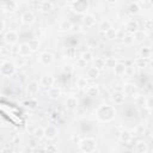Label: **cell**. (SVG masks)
<instances>
[{"instance_id": "cell-45", "label": "cell", "mask_w": 153, "mask_h": 153, "mask_svg": "<svg viewBox=\"0 0 153 153\" xmlns=\"http://www.w3.org/2000/svg\"><path fill=\"white\" fill-rule=\"evenodd\" d=\"M134 69H135V67H134V66L127 67V68H126V73H127V74H129V75H131V74L134 73Z\"/></svg>"}, {"instance_id": "cell-3", "label": "cell", "mask_w": 153, "mask_h": 153, "mask_svg": "<svg viewBox=\"0 0 153 153\" xmlns=\"http://www.w3.org/2000/svg\"><path fill=\"white\" fill-rule=\"evenodd\" d=\"M16 65L13 62H10V61H2L1 63V67H0V73L2 76H11L14 74L16 72Z\"/></svg>"}, {"instance_id": "cell-51", "label": "cell", "mask_w": 153, "mask_h": 153, "mask_svg": "<svg viewBox=\"0 0 153 153\" xmlns=\"http://www.w3.org/2000/svg\"><path fill=\"white\" fill-rule=\"evenodd\" d=\"M143 2H148V1H151V0H142Z\"/></svg>"}, {"instance_id": "cell-12", "label": "cell", "mask_w": 153, "mask_h": 153, "mask_svg": "<svg viewBox=\"0 0 153 153\" xmlns=\"http://www.w3.org/2000/svg\"><path fill=\"white\" fill-rule=\"evenodd\" d=\"M41 86L44 87V88H50L53 85H54V78L51 75H44L42 76L41 79Z\"/></svg>"}, {"instance_id": "cell-1", "label": "cell", "mask_w": 153, "mask_h": 153, "mask_svg": "<svg viewBox=\"0 0 153 153\" xmlns=\"http://www.w3.org/2000/svg\"><path fill=\"white\" fill-rule=\"evenodd\" d=\"M96 115L97 117L102 121V122H110L115 118V115H116V111H115V108L112 105H109V104H104V105H100L97 111H96Z\"/></svg>"}, {"instance_id": "cell-18", "label": "cell", "mask_w": 153, "mask_h": 153, "mask_svg": "<svg viewBox=\"0 0 153 153\" xmlns=\"http://www.w3.org/2000/svg\"><path fill=\"white\" fill-rule=\"evenodd\" d=\"M126 68H127V66L124 65V63H121V62H117L116 65H115V67H114V73H115V75H122V74H126Z\"/></svg>"}, {"instance_id": "cell-36", "label": "cell", "mask_w": 153, "mask_h": 153, "mask_svg": "<svg viewBox=\"0 0 153 153\" xmlns=\"http://www.w3.org/2000/svg\"><path fill=\"white\" fill-rule=\"evenodd\" d=\"M117 62H116V60L114 59V57H108V59H105V66L106 67H115V65H116Z\"/></svg>"}, {"instance_id": "cell-16", "label": "cell", "mask_w": 153, "mask_h": 153, "mask_svg": "<svg viewBox=\"0 0 153 153\" xmlns=\"http://www.w3.org/2000/svg\"><path fill=\"white\" fill-rule=\"evenodd\" d=\"M30 53H31V49H30V47H29L27 43H22V44L19 45V48H18V54H19L22 57L27 56Z\"/></svg>"}, {"instance_id": "cell-29", "label": "cell", "mask_w": 153, "mask_h": 153, "mask_svg": "<svg viewBox=\"0 0 153 153\" xmlns=\"http://www.w3.org/2000/svg\"><path fill=\"white\" fill-rule=\"evenodd\" d=\"M128 10L131 14H136L140 12V5L137 2H131L129 6H128Z\"/></svg>"}, {"instance_id": "cell-25", "label": "cell", "mask_w": 153, "mask_h": 153, "mask_svg": "<svg viewBox=\"0 0 153 153\" xmlns=\"http://www.w3.org/2000/svg\"><path fill=\"white\" fill-rule=\"evenodd\" d=\"M120 140H121L122 142H124V143H128V142L131 140V134H130V131L123 130V131L120 134Z\"/></svg>"}, {"instance_id": "cell-31", "label": "cell", "mask_w": 153, "mask_h": 153, "mask_svg": "<svg viewBox=\"0 0 153 153\" xmlns=\"http://www.w3.org/2000/svg\"><path fill=\"white\" fill-rule=\"evenodd\" d=\"M94 66L100 71V69H103V68H105L106 66H105V59H103V57H98V59H96V61H94Z\"/></svg>"}, {"instance_id": "cell-27", "label": "cell", "mask_w": 153, "mask_h": 153, "mask_svg": "<svg viewBox=\"0 0 153 153\" xmlns=\"http://www.w3.org/2000/svg\"><path fill=\"white\" fill-rule=\"evenodd\" d=\"M27 44H29L31 51H36V50L38 49V47H39V42H38L37 38H31V39H29Z\"/></svg>"}, {"instance_id": "cell-26", "label": "cell", "mask_w": 153, "mask_h": 153, "mask_svg": "<svg viewBox=\"0 0 153 153\" xmlns=\"http://www.w3.org/2000/svg\"><path fill=\"white\" fill-rule=\"evenodd\" d=\"M38 88H39V86H38V84L36 81H32V82H30L27 85V92L30 94H36L38 92Z\"/></svg>"}, {"instance_id": "cell-23", "label": "cell", "mask_w": 153, "mask_h": 153, "mask_svg": "<svg viewBox=\"0 0 153 153\" xmlns=\"http://www.w3.org/2000/svg\"><path fill=\"white\" fill-rule=\"evenodd\" d=\"M146 103H147V98L145 96H141V94H136L135 96V104L139 108H145Z\"/></svg>"}, {"instance_id": "cell-14", "label": "cell", "mask_w": 153, "mask_h": 153, "mask_svg": "<svg viewBox=\"0 0 153 153\" xmlns=\"http://www.w3.org/2000/svg\"><path fill=\"white\" fill-rule=\"evenodd\" d=\"M66 108L68 110H75L78 108V99L75 97H73V96L67 97V99H66Z\"/></svg>"}, {"instance_id": "cell-49", "label": "cell", "mask_w": 153, "mask_h": 153, "mask_svg": "<svg viewBox=\"0 0 153 153\" xmlns=\"http://www.w3.org/2000/svg\"><path fill=\"white\" fill-rule=\"evenodd\" d=\"M149 66H151V67L153 68V61H151V62H149Z\"/></svg>"}, {"instance_id": "cell-41", "label": "cell", "mask_w": 153, "mask_h": 153, "mask_svg": "<svg viewBox=\"0 0 153 153\" xmlns=\"http://www.w3.org/2000/svg\"><path fill=\"white\" fill-rule=\"evenodd\" d=\"M86 63H87L86 60H84L82 57H79L76 61V67H86Z\"/></svg>"}, {"instance_id": "cell-11", "label": "cell", "mask_w": 153, "mask_h": 153, "mask_svg": "<svg viewBox=\"0 0 153 153\" xmlns=\"http://www.w3.org/2000/svg\"><path fill=\"white\" fill-rule=\"evenodd\" d=\"M99 74H100V71L96 66L88 67L87 71H86V78L87 79H97L99 76Z\"/></svg>"}, {"instance_id": "cell-2", "label": "cell", "mask_w": 153, "mask_h": 153, "mask_svg": "<svg viewBox=\"0 0 153 153\" xmlns=\"http://www.w3.org/2000/svg\"><path fill=\"white\" fill-rule=\"evenodd\" d=\"M79 147H80V149H81L82 152H86V153H88V152H94L96 148H97V142H96V140L92 139V137H85V139H82V140L79 142Z\"/></svg>"}, {"instance_id": "cell-7", "label": "cell", "mask_w": 153, "mask_h": 153, "mask_svg": "<svg viewBox=\"0 0 153 153\" xmlns=\"http://www.w3.org/2000/svg\"><path fill=\"white\" fill-rule=\"evenodd\" d=\"M20 20H22L23 24L30 25V24H32V23L35 22V14H33L31 11H26V12H24V13L22 14Z\"/></svg>"}, {"instance_id": "cell-46", "label": "cell", "mask_w": 153, "mask_h": 153, "mask_svg": "<svg viewBox=\"0 0 153 153\" xmlns=\"http://www.w3.org/2000/svg\"><path fill=\"white\" fill-rule=\"evenodd\" d=\"M140 112H141V116H142V117H146V116L148 115V112H149V109H148L147 106H145L143 110H141Z\"/></svg>"}, {"instance_id": "cell-24", "label": "cell", "mask_w": 153, "mask_h": 153, "mask_svg": "<svg viewBox=\"0 0 153 153\" xmlns=\"http://www.w3.org/2000/svg\"><path fill=\"white\" fill-rule=\"evenodd\" d=\"M134 65L135 67H140V68H143V67H147L148 66V59H145V57H137L135 61H134Z\"/></svg>"}, {"instance_id": "cell-35", "label": "cell", "mask_w": 153, "mask_h": 153, "mask_svg": "<svg viewBox=\"0 0 153 153\" xmlns=\"http://www.w3.org/2000/svg\"><path fill=\"white\" fill-rule=\"evenodd\" d=\"M133 35H134V39L137 41V42H140V41H142V39L145 38V33H143L142 31H140V30H137V31L134 32Z\"/></svg>"}, {"instance_id": "cell-48", "label": "cell", "mask_w": 153, "mask_h": 153, "mask_svg": "<svg viewBox=\"0 0 153 153\" xmlns=\"http://www.w3.org/2000/svg\"><path fill=\"white\" fill-rule=\"evenodd\" d=\"M106 1H108L109 4H115V2H117L118 0H106Z\"/></svg>"}, {"instance_id": "cell-6", "label": "cell", "mask_w": 153, "mask_h": 153, "mask_svg": "<svg viewBox=\"0 0 153 153\" xmlns=\"http://www.w3.org/2000/svg\"><path fill=\"white\" fill-rule=\"evenodd\" d=\"M4 41L7 43V44H14L17 41H18V33L16 31H7L5 35H4Z\"/></svg>"}, {"instance_id": "cell-22", "label": "cell", "mask_w": 153, "mask_h": 153, "mask_svg": "<svg viewBox=\"0 0 153 153\" xmlns=\"http://www.w3.org/2000/svg\"><path fill=\"white\" fill-rule=\"evenodd\" d=\"M48 94H49V98H50V99H57V98L60 97V94H61V91H60L59 87L51 86V87L49 88V91H48Z\"/></svg>"}, {"instance_id": "cell-47", "label": "cell", "mask_w": 153, "mask_h": 153, "mask_svg": "<svg viewBox=\"0 0 153 153\" xmlns=\"http://www.w3.org/2000/svg\"><path fill=\"white\" fill-rule=\"evenodd\" d=\"M71 30H72L73 32H79V31H80V26L74 24V25H72V29H71Z\"/></svg>"}, {"instance_id": "cell-19", "label": "cell", "mask_w": 153, "mask_h": 153, "mask_svg": "<svg viewBox=\"0 0 153 153\" xmlns=\"http://www.w3.org/2000/svg\"><path fill=\"white\" fill-rule=\"evenodd\" d=\"M134 151H135V152H140V153H145V152H147V151H148V145H147V142L143 141V140L139 141V142L135 145Z\"/></svg>"}, {"instance_id": "cell-5", "label": "cell", "mask_w": 153, "mask_h": 153, "mask_svg": "<svg viewBox=\"0 0 153 153\" xmlns=\"http://www.w3.org/2000/svg\"><path fill=\"white\" fill-rule=\"evenodd\" d=\"M39 62H41L42 65H44V66L51 65V63L54 62V56H53V54H50V53H48V51L41 53V55H39Z\"/></svg>"}, {"instance_id": "cell-38", "label": "cell", "mask_w": 153, "mask_h": 153, "mask_svg": "<svg viewBox=\"0 0 153 153\" xmlns=\"http://www.w3.org/2000/svg\"><path fill=\"white\" fill-rule=\"evenodd\" d=\"M16 7H17V6H16V4H14V2H12V1H10L8 4H5V5H4V8H5V10H7V11H14V10H16Z\"/></svg>"}, {"instance_id": "cell-43", "label": "cell", "mask_w": 153, "mask_h": 153, "mask_svg": "<svg viewBox=\"0 0 153 153\" xmlns=\"http://www.w3.org/2000/svg\"><path fill=\"white\" fill-rule=\"evenodd\" d=\"M44 149L48 151V152H56V151H57V147H55L54 145H48Z\"/></svg>"}, {"instance_id": "cell-37", "label": "cell", "mask_w": 153, "mask_h": 153, "mask_svg": "<svg viewBox=\"0 0 153 153\" xmlns=\"http://www.w3.org/2000/svg\"><path fill=\"white\" fill-rule=\"evenodd\" d=\"M78 86H79L80 88H86V86H88L86 78H80V79L78 80Z\"/></svg>"}, {"instance_id": "cell-15", "label": "cell", "mask_w": 153, "mask_h": 153, "mask_svg": "<svg viewBox=\"0 0 153 153\" xmlns=\"http://www.w3.org/2000/svg\"><path fill=\"white\" fill-rule=\"evenodd\" d=\"M44 130H45V137L49 140L55 139L57 135V129L54 126H48L47 128H44Z\"/></svg>"}, {"instance_id": "cell-40", "label": "cell", "mask_w": 153, "mask_h": 153, "mask_svg": "<svg viewBox=\"0 0 153 153\" xmlns=\"http://www.w3.org/2000/svg\"><path fill=\"white\" fill-rule=\"evenodd\" d=\"M143 25H145V29H147V30H153V19H147Z\"/></svg>"}, {"instance_id": "cell-10", "label": "cell", "mask_w": 153, "mask_h": 153, "mask_svg": "<svg viewBox=\"0 0 153 153\" xmlns=\"http://www.w3.org/2000/svg\"><path fill=\"white\" fill-rule=\"evenodd\" d=\"M124 92H123V90H116L114 93H112V96H111V98H112V100L115 102V104H122L123 103V100H124Z\"/></svg>"}, {"instance_id": "cell-20", "label": "cell", "mask_w": 153, "mask_h": 153, "mask_svg": "<svg viewBox=\"0 0 153 153\" xmlns=\"http://www.w3.org/2000/svg\"><path fill=\"white\" fill-rule=\"evenodd\" d=\"M82 22H84L86 27H92L94 25V23H96V18H94L93 14H86V16H84Z\"/></svg>"}, {"instance_id": "cell-34", "label": "cell", "mask_w": 153, "mask_h": 153, "mask_svg": "<svg viewBox=\"0 0 153 153\" xmlns=\"http://www.w3.org/2000/svg\"><path fill=\"white\" fill-rule=\"evenodd\" d=\"M104 35L106 36V38H108V39H114V38H116L117 31H116L115 29H112V27H111V29H110V30H109L108 32H105Z\"/></svg>"}, {"instance_id": "cell-50", "label": "cell", "mask_w": 153, "mask_h": 153, "mask_svg": "<svg viewBox=\"0 0 153 153\" xmlns=\"http://www.w3.org/2000/svg\"><path fill=\"white\" fill-rule=\"evenodd\" d=\"M151 137H152V140H153V131L151 133Z\"/></svg>"}, {"instance_id": "cell-44", "label": "cell", "mask_w": 153, "mask_h": 153, "mask_svg": "<svg viewBox=\"0 0 153 153\" xmlns=\"http://www.w3.org/2000/svg\"><path fill=\"white\" fill-rule=\"evenodd\" d=\"M143 131H145V127H143V126H139V127L136 128V134H137V135H142Z\"/></svg>"}, {"instance_id": "cell-33", "label": "cell", "mask_w": 153, "mask_h": 153, "mask_svg": "<svg viewBox=\"0 0 153 153\" xmlns=\"http://www.w3.org/2000/svg\"><path fill=\"white\" fill-rule=\"evenodd\" d=\"M123 42H124V44H127V45H131V44L135 42V39H134V35H133V33H128L127 36H124Z\"/></svg>"}, {"instance_id": "cell-9", "label": "cell", "mask_w": 153, "mask_h": 153, "mask_svg": "<svg viewBox=\"0 0 153 153\" xmlns=\"http://www.w3.org/2000/svg\"><path fill=\"white\" fill-rule=\"evenodd\" d=\"M53 8H54V6H53V4H51L50 0H42V1L38 4V10H39L41 12L48 13V12H50Z\"/></svg>"}, {"instance_id": "cell-21", "label": "cell", "mask_w": 153, "mask_h": 153, "mask_svg": "<svg viewBox=\"0 0 153 153\" xmlns=\"http://www.w3.org/2000/svg\"><path fill=\"white\" fill-rule=\"evenodd\" d=\"M86 93L90 97H96L99 94V87L97 85H88L86 87Z\"/></svg>"}, {"instance_id": "cell-32", "label": "cell", "mask_w": 153, "mask_h": 153, "mask_svg": "<svg viewBox=\"0 0 153 153\" xmlns=\"http://www.w3.org/2000/svg\"><path fill=\"white\" fill-rule=\"evenodd\" d=\"M72 25H73V24H71V22L63 20V22L60 24V30H61V31H69V30L72 29Z\"/></svg>"}, {"instance_id": "cell-30", "label": "cell", "mask_w": 153, "mask_h": 153, "mask_svg": "<svg viewBox=\"0 0 153 153\" xmlns=\"http://www.w3.org/2000/svg\"><path fill=\"white\" fill-rule=\"evenodd\" d=\"M151 55H152V50H151L149 48L143 47V48H141V49H140V56H141V57L149 59V57H151Z\"/></svg>"}, {"instance_id": "cell-17", "label": "cell", "mask_w": 153, "mask_h": 153, "mask_svg": "<svg viewBox=\"0 0 153 153\" xmlns=\"http://www.w3.org/2000/svg\"><path fill=\"white\" fill-rule=\"evenodd\" d=\"M126 30L129 32V33H134L139 30V24L135 22V20H129L127 24H126Z\"/></svg>"}, {"instance_id": "cell-8", "label": "cell", "mask_w": 153, "mask_h": 153, "mask_svg": "<svg viewBox=\"0 0 153 153\" xmlns=\"http://www.w3.org/2000/svg\"><path fill=\"white\" fill-rule=\"evenodd\" d=\"M123 92L126 96H130V97H135L137 94V88L136 85L134 84H126L123 86Z\"/></svg>"}, {"instance_id": "cell-42", "label": "cell", "mask_w": 153, "mask_h": 153, "mask_svg": "<svg viewBox=\"0 0 153 153\" xmlns=\"http://www.w3.org/2000/svg\"><path fill=\"white\" fill-rule=\"evenodd\" d=\"M146 106H147L149 110H153V96H151V97H148V98H147Z\"/></svg>"}, {"instance_id": "cell-39", "label": "cell", "mask_w": 153, "mask_h": 153, "mask_svg": "<svg viewBox=\"0 0 153 153\" xmlns=\"http://www.w3.org/2000/svg\"><path fill=\"white\" fill-rule=\"evenodd\" d=\"M81 57L88 62V61H91V60H92V53H91V51H84V53H82V55H81Z\"/></svg>"}, {"instance_id": "cell-28", "label": "cell", "mask_w": 153, "mask_h": 153, "mask_svg": "<svg viewBox=\"0 0 153 153\" xmlns=\"http://www.w3.org/2000/svg\"><path fill=\"white\" fill-rule=\"evenodd\" d=\"M33 136L36 137V139H42V137H44L45 136V130H44V128H42V127H38V128H36L35 130H33Z\"/></svg>"}, {"instance_id": "cell-13", "label": "cell", "mask_w": 153, "mask_h": 153, "mask_svg": "<svg viewBox=\"0 0 153 153\" xmlns=\"http://www.w3.org/2000/svg\"><path fill=\"white\" fill-rule=\"evenodd\" d=\"M111 27H112V26H111V23H110V20H108V19H103V20H100V23L98 24V30H99L102 33L108 32Z\"/></svg>"}, {"instance_id": "cell-4", "label": "cell", "mask_w": 153, "mask_h": 153, "mask_svg": "<svg viewBox=\"0 0 153 153\" xmlns=\"http://www.w3.org/2000/svg\"><path fill=\"white\" fill-rule=\"evenodd\" d=\"M88 8V1L87 0H76L73 4V10L78 13H84Z\"/></svg>"}]
</instances>
